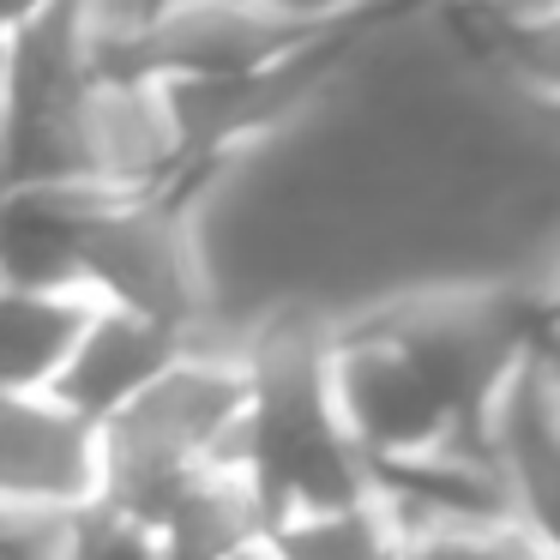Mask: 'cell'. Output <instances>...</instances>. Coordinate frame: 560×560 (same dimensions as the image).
I'll return each instance as SVG.
<instances>
[{
  "mask_svg": "<svg viewBox=\"0 0 560 560\" xmlns=\"http://www.w3.org/2000/svg\"><path fill=\"white\" fill-rule=\"evenodd\" d=\"M331 338L307 326H278L242 355L247 410L230 446V470L247 482L259 518H307L368 500V458L350 446L326 386Z\"/></svg>",
  "mask_w": 560,
  "mask_h": 560,
  "instance_id": "obj_1",
  "label": "cell"
},
{
  "mask_svg": "<svg viewBox=\"0 0 560 560\" xmlns=\"http://www.w3.org/2000/svg\"><path fill=\"white\" fill-rule=\"evenodd\" d=\"M242 410L247 362L187 343L127 410L97 428V506L158 530L199 476L230 470Z\"/></svg>",
  "mask_w": 560,
  "mask_h": 560,
  "instance_id": "obj_2",
  "label": "cell"
},
{
  "mask_svg": "<svg viewBox=\"0 0 560 560\" xmlns=\"http://www.w3.org/2000/svg\"><path fill=\"white\" fill-rule=\"evenodd\" d=\"M79 290L97 307H121L133 319L187 338L199 319V259L182 223L158 199H103L79 242Z\"/></svg>",
  "mask_w": 560,
  "mask_h": 560,
  "instance_id": "obj_3",
  "label": "cell"
},
{
  "mask_svg": "<svg viewBox=\"0 0 560 560\" xmlns=\"http://www.w3.org/2000/svg\"><path fill=\"white\" fill-rule=\"evenodd\" d=\"M374 331L416 368V380L434 392L452 428L476 440L512 368L530 355V331L494 302H416L374 319Z\"/></svg>",
  "mask_w": 560,
  "mask_h": 560,
  "instance_id": "obj_4",
  "label": "cell"
},
{
  "mask_svg": "<svg viewBox=\"0 0 560 560\" xmlns=\"http://www.w3.org/2000/svg\"><path fill=\"white\" fill-rule=\"evenodd\" d=\"M326 386H331V410H338L343 434H350V446L368 464L434 452L446 440H476L452 428V416L434 404V392L416 380V368L374 326L350 331V338H331Z\"/></svg>",
  "mask_w": 560,
  "mask_h": 560,
  "instance_id": "obj_5",
  "label": "cell"
},
{
  "mask_svg": "<svg viewBox=\"0 0 560 560\" xmlns=\"http://www.w3.org/2000/svg\"><path fill=\"white\" fill-rule=\"evenodd\" d=\"M482 440L506 488L512 530H524L548 560H560V398L536 355H524L500 386Z\"/></svg>",
  "mask_w": 560,
  "mask_h": 560,
  "instance_id": "obj_6",
  "label": "cell"
},
{
  "mask_svg": "<svg viewBox=\"0 0 560 560\" xmlns=\"http://www.w3.org/2000/svg\"><path fill=\"white\" fill-rule=\"evenodd\" d=\"M73 145L85 187L103 199H151V187L182 163L158 79L103 73L73 109Z\"/></svg>",
  "mask_w": 560,
  "mask_h": 560,
  "instance_id": "obj_7",
  "label": "cell"
},
{
  "mask_svg": "<svg viewBox=\"0 0 560 560\" xmlns=\"http://www.w3.org/2000/svg\"><path fill=\"white\" fill-rule=\"evenodd\" d=\"M97 500V428L55 398H0V512L67 518Z\"/></svg>",
  "mask_w": 560,
  "mask_h": 560,
  "instance_id": "obj_8",
  "label": "cell"
},
{
  "mask_svg": "<svg viewBox=\"0 0 560 560\" xmlns=\"http://www.w3.org/2000/svg\"><path fill=\"white\" fill-rule=\"evenodd\" d=\"M182 350H187V338H175V331L151 326V319H133V314H121V307H97L91 326H85V338H79L73 355H67V368H61V380H55L49 398L61 404V410H73L79 422L103 428L115 410H127V404H133Z\"/></svg>",
  "mask_w": 560,
  "mask_h": 560,
  "instance_id": "obj_9",
  "label": "cell"
},
{
  "mask_svg": "<svg viewBox=\"0 0 560 560\" xmlns=\"http://www.w3.org/2000/svg\"><path fill=\"white\" fill-rule=\"evenodd\" d=\"M103 194L0 199V290H79V242Z\"/></svg>",
  "mask_w": 560,
  "mask_h": 560,
  "instance_id": "obj_10",
  "label": "cell"
},
{
  "mask_svg": "<svg viewBox=\"0 0 560 560\" xmlns=\"http://www.w3.org/2000/svg\"><path fill=\"white\" fill-rule=\"evenodd\" d=\"M91 314L85 290H0V398H49Z\"/></svg>",
  "mask_w": 560,
  "mask_h": 560,
  "instance_id": "obj_11",
  "label": "cell"
},
{
  "mask_svg": "<svg viewBox=\"0 0 560 560\" xmlns=\"http://www.w3.org/2000/svg\"><path fill=\"white\" fill-rule=\"evenodd\" d=\"M259 536H266V518L247 482L235 470H211L175 500V512L151 530V542H158V560H230Z\"/></svg>",
  "mask_w": 560,
  "mask_h": 560,
  "instance_id": "obj_12",
  "label": "cell"
},
{
  "mask_svg": "<svg viewBox=\"0 0 560 560\" xmlns=\"http://www.w3.org/2000/svg\"><path fill=\"white\" fill-rule=\"evenodd\" d=\"M271 560H398L404 536L374 500H355L338 512H307L266 530Z\"/></svg>",
  "mask_w": 560,
  "mask_h": 560,
  "instance_id": "obj_13",
  "label": "cell"
},
{
  "mask_svg": "<svg viewBox=\"0 0 560 560\" xmlns=\"http://www.w3.org/2000/svg\"><path fill=\"white\" fill-rule=\"evenodd\" d=\"M494 49L524 85L560 103V0L536 13H494Z\"/></svg>",
  "mask_w": 560,
  "mask_h": 560,
  "instance_id": "obj_14",
  "label": "cell"
},
{
  "mask_svg": "<svg viewBox=\"0 0 560 560\" xmlns=\"http://www.w3.org/2000/svg\"><path fill=\"white\" fill-rule=\"evenodd\" d=\"M49 560H158V542H151V530L115 518L109 506L91 500V506L61 518V536H55Z\"/></svg>",
  "mask_w": 560,
  "mask_h": 560,
  "instance_id": "obj_15",
  "label": "cell"
},
{
  "mask_svg": "<svg viewBox=\"0 0 560 560\" xmlns=\"http://www.w3.org/2000/svg\"><path fill=\"white\" fill-rule=\"evenodd\" d=\"M398 560H548V555L524 530H512V524H476V530L404 536V555Z\"/></svg>",
  "mask_w": 560,
  "mask_h": 560,
  "instance_id": "obj_16",
  "label": "cell"
},
{
  "mask_svg": "<svg viewBox=\"0 0 560 560\" xmlns=\"http://www.w3.org/2000/svg\"><path fill=\"white\" fill-rule=\"evenodd\" d=\"M61 518H13L0 512V560H49Z\"/></svg>",
  "mask_w": 560,
  "mask_h": 560,
  "instance_id": "obj_17",
  "label": "cell"
},
{
  "mask_svg": "<svg viewBox=\"0 0 560 560\" xmlns=\"http://www.w3.org/2000/svg\"><path fill=\"white\" fill-rule=\"evenodd\" d=\"M530 355L542 362L548 386H555V398H560V338H555V331H542V338H530Z\"/></svg>",
  "mask_w": 560,
  "mask_h": 560,
  "instance_id": "obj_18",
  "label": "cell"
},
{
  "mask_svg": "<svg viewBox=\"0 0 560 560\" xmlns=\"http://www.w3.org/2000/svg\"><path fill=\"white\" fill-rule=\"evenodd\" d=\"M43 0H0V25H19L25 13H37Z\"/></svg>",
  "mask_w": 560,
  "mask_h": 560,
  "instance_id": "obj_19",
  "label": "cell"
},
{
  "mask_svg": "<svg viewBox=\"0 0 560 560\" xmlns=\"http://www.w3.org/2000/svg\"><path fill=\"white\" fill-rule=\"evenodd\" d=\"M542 331L560 338V271H555V290H548V307H542Z\"/></svg>",
  "mask_w": 560,
  "mask_h": 560,
  "instance_id": "obj_20",
  "label": "cell"
},
{
  "mask_svg": "<svg viewBox=\"0 0 560 560\" xmlns=\"http://www.w3.org/2000/svg\"><path fill=\"white\" fill-rule=\"evenodd\" d=\"M230 560H271V548H266V536H259V542H247V548H235Z\"/></svg>",
  "mask_w": 560,
  "mask_h": 560,
  "instance_id": "obj_21",
  "label": "cell"
},
{
  "mask_svg": "<svg viewBox=\"0 0 560 560\" xmlns=\"http://www.w3.org/2000/svg\"><path fill=\"white\" fill-rule=\"evenodd\" d=\"M0 97H7V25H0Z\"/></svg>",
  "mask_w": 560,
  "mask_h": 560,
  "instance_id": "obj_22",
  "label": "cell"
},
{
  "mask_svg": "<svg viewBox=\"0 0 560 560\" xmlns=\"http://www.w3.org/2000/svg\"><path fill=\"white\" fill-rule=\"evenodd\" d=\"M494 7H500V0H494Z\"/></svg>",
  "mask_w": 560,
  "mask_h": 560,
  "instance_id": "obj_23",
  "label": "cell"
}]
</instances>
